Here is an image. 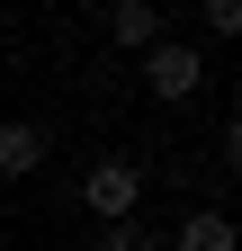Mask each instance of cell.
<instances>
[{"mask_svg": "<svg viewBox=\"0 0 242 251\" xmlns=\"http://www.w3.org/2000/svg\"><path fill=\"white\" fill-rule=\"evenodd\" d=\"M197 81H206V63H197V45H189V36L144 45V90H153V99H189Z\"/></svg>", "mask_w": 242, "mask_h": 251, "instance_id": "1", "label": "cell"}, {"mask_svg": "<svg viewBox=\"0 0 242 251\" xmlns=\"http://www.w3.org/2000/svg\"><path fill=\"white\" fill-rule=\"evenodd\" d=\"M81 198H90V215H108V225H135V206H144V171L135 162H99L81 179Z\"/></svg>", "mask_w": 242, "mask_h": 251, "instance_id": "2", "label": "cell"}, {"mask_svg": "<svg viewBox=\"0 0 242 251\" xmlns=\"http://www.w3.org/2000/svg\"><path fill=\"white\" fill-rule=\"evenodd\" d=\"M45 135H36V126H27V117H9V126H0V179H27V171H45Z\"/></svg>", "mask_w": 242, "mask_h": 251, "instance_id": "3", "label": "cell"}, {"mask_svg": "<svg viewBox=\"0 0 242 251\" xmlns=\"http://www.w3.org/2000/svg\"><path fill=\"white\" fill-rule=\"evenodd\" d=\"M108 36H117V45H135V54H144V45H162V9H153V0H117V9H108Z\"/></svg>", "mask_w": 242, "mask_h": 251, "instance_id": "4", "label": "cell"}, {"mask_svg": "<svg viewBox=\"0 0 242 251\" xmlns=\"http://www.w3.org/2000/svg\"><path fill=\"white\" fill-rule=\"evenodd\" d=\"M179 251H233V225L224 215H189L179 225Z\"/></svg>", "mask_w": 242, "mask_h": 251, "instance_id": "5", "label": "cell"}, {"mask_svg": "<svg viewBox=\"0 0 242 251\" xmlns=\"http://www.w3.org/2000/svg\"><path fill=\"white\" fill-rule=\"evenodd\" d=\"M99 251H153V233H144V225H108V233H99Z\"/></svg>", "mask_w": 242, "mask_h": 251, "instance_id": "6", "label": "cell"}]
</instances>
